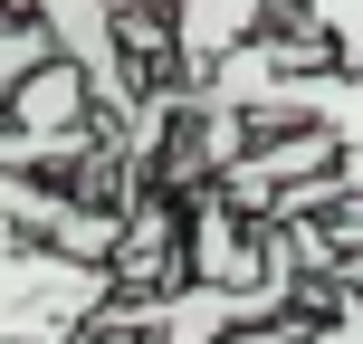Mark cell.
<instances>
[{"mask_svg": "<svg viewBox=\"0 0 363 344\" xmlns=\"http://www.w3.org/2000/svg\"><path fill=\"white\" fill-rule=\"evenodd\" d=\"M115 296L125 287H115L106 258H77V249H57V239L0 249V344H67V335H86Z\"/></svg>", "mask_w": 363, "mask_h": 344, "instance_id": "cell-1", "label": "cell"}, {"mask_svg": "<svg viewBox=\"0 0 363 344\" xmlns=\"http://www.w3.org/2000/svg\"><path fill=\"white\" fill-rule=\"evenodd\" d=\"M287 10H296V29L325 48V67L363 77V0H287Z\"/></svg>", "mask_w": 363, "mask_h": 344, "instance_id": "cell-2", "label": "cell"}, {"mask_svg": "<svg viewBox=\"0 0 363 344\" xmlns=\"http://www.w3.org/2000/svg\"><path fill=\"white\" fill-rule=\"evenodd\" d=\"M306 344H363V296L335 287V316H325V326H306Z\"/></svg>", "mask_w": 363, "mask_h": 344, "instance_id": "cell-3", "label": "cell"}, {"mask_svg": "<svg viewBox=\"0 0 363 344\" xmlns=\"http://www.w3.org/2000/svg\"><path fill=\"white\" fill-rule=\"evenodd\" d=\"M0 10H10V0H0Z\"/></svg>", "mask_w": 363, "mask_h": 344, "instance_id": "cell-4", "label": "cell"}]
</instances>
